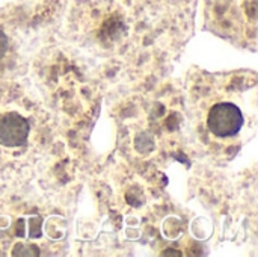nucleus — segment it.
Returning a JSON list of instances; mask_svg holds the SVG:
<instances>
[{"label": "nucleus", "instance_id": "nucleus-1", "mask_svg": "<svg viewBox=\"0 0 258 257\" xmlns=\"http://www.w3.org/2000/svg\"><path fill=\"white\" fill-rule=\"evenodd\" d=\"M245 124V118L237 105L221 101L210 108L207 115V129L218 138L236 136Z\"/></svg>", "mask_w": 258, "mask_h": 257}, {"label": "nucleus", "instance_id": "nucleus-5", "mask_svg": "<svg viewBox=\"0 0 258 257\" xmlns=\"http://www.w3.org/2000/svg\"><path fill=\"white\" fill-rule=\"evenodd\" d=\"M8 48H9V39L6 36V33L0 29V59L6 55Z\"/></svg>", "mask_w": 258, "mask_h": 257}, {"label": "nucleus", "instance_id": "nucleus-3", "mask_svg": "<svg viewBox=\"0 0 258 257\" xmlns=\"http://www.w3.org/2000/svg\"><path fill=\"white\" fill-rule=\"evenodd\" d=\"M12 256L36 257L39 256V250H38V247L33 245V244H23V242H18V244L14 245Z\"/></svg>", "mask_w": 258, "mask_h": 257}, {"label": "nucleus", "instance_id": "nucleus-2", "mask_svg": "<svg viewBox=\"0 0 258 257\" xmlns=\"http://www.w3.org/2000/svg\"><path fill=\"white\" fill-rule=\"evenodd\" d=\"M30 133L29 121L17 112L0 114V145L15 148L26 145Z\"/></svg>", "mask_w": 258, "mask_h": 257}, {"label": "nucleus", "instance_id": "nucleus-4", "mask_svg": "<svg viewBox=\"0 0 258 257\" xmlns=\"http://www.w3.org/2000/svg\"><path fill=\"white\" fill-rule=\"evenodd\" d=\"M41 223H42V220H41V217H35V218H32V220H29V236L30 238H41V235H42V232H41Z\"/></svg>", "mask_w": 258, "mask_h": 257}]
</instances>
